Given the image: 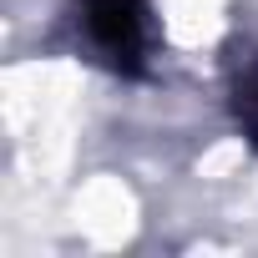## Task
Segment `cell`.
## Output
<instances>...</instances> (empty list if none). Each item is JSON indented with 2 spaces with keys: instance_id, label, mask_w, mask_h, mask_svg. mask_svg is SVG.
<instances>
[{
  "instance_id": "1",
  "label": "cell",
  "mask_w": 258,
  "mask_h": 258,
  "mask_svg": "<svg viewBox=\"0 0 258 258\" xmlns=\"http://www.w3.org/2000/svg\"><path fill=\"white\" fill-rule=\"evenodd\" d=\"M76 31L96 61L132 71L147 56V0H81Z\"/></svg>"
},
{
  "instance_id": "2",
  "label": "cell",
  "mask_w": 258,
  "mask_h": 258,
  "mask_svg": "<svg viewBox=\"0 0 258 258\" xmlns=\"http://www.w3.org/2000/svg\"><path fill=\"white\" fill-rule=\"evenodd\" d=\"M233 111H238V126L258 142V56H248L233 76Z\"/></svg>"
}]
</instances>
